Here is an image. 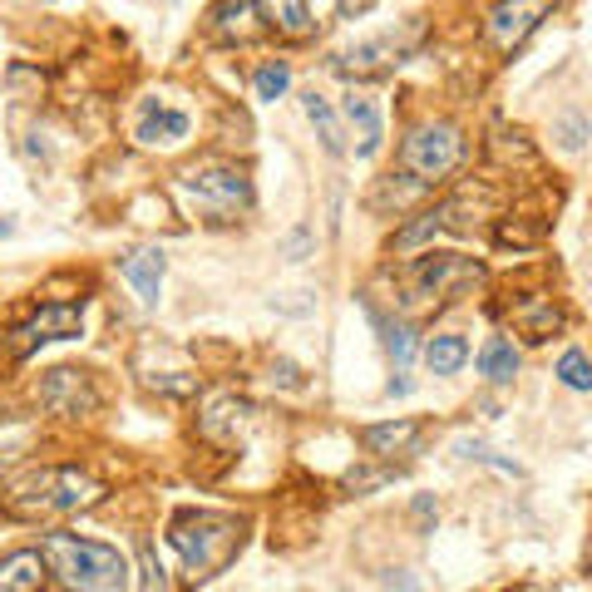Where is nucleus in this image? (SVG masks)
Returning a JSON list of instances; mask_svg holds the SVG:
<instances>
[{"label":"nucleus","instance_id":"1","mask_svg":"<svg viewBox=\"0 0 592 592\" xmlns=\"http://www.w3.org/2000/svg\"><path fill=\"white\" fill-rule=\"evenodd\" d=\"M39 558L45 568L65 582L69 592H128L134 572L118 548L99 538H79V533H45L39 538Z\"/></svg>","mask_w":592,"mask_h":592},{"label":"nucleus","instance_id":"2","mask_svg":"<svg viewBox=\"0 0 592 592\" xmlns=\"http://www.w3.org/2000/svg\"><path fill=\"white\" fill-rule=\"evenodd\" d=\"M247 538V523L237 513H213V509H183L173 523H168V543L178 548L187 578L207 582L237 558Z\"/></svg>","mask_w":592,"mask_h":592},{"label":"nucleus","instance_id":"3","mask_svg":"<svg viewBox=\"0 0 592 592\" xmlns=\"http://www.w3.org/2000/svg\"><path fill=\"white\" fill-rule=\"evenodd\" d=\"M104 499V483L89 479L79 469H35L30 479H20L10 489L5 509L15 519H59V513H79V509H94Z\"/></svg>","mask_w":592,"mask_h":592},{"label":"nucleus","instance_id":"4","mask_svg":"<svg viewBox=\"0 0 592 592\" xmlns=\"http://www.w3.org/2000/svg\"><path fill=\"white\" fill-rule=\"evenodd\" d=\"M405 306L410 311H434L444 301H459L464 292L483 282V262L464 252H420L410 266H405Z\"/></svg>","mask_w":592,"mask_h":592},{"label":"nucleus","instance_id":"5","mask_svg":"<svg viewBox=\"0 0 592 592\" xmlns=\"http://www.w3.org/2000/svg\"><path fill=\"white\" fill-rule=\"evenodd\" d=\"M459 163H464V134L449 118H424L400 138V173L424 187L449 178Z\"/></svg>","mask_w":592,"mask_h":592},{"label":"nucleus","instance_id":"6","mask_svg":"<svg viewBox=\"0 0 592 592\" xmlns=\"http://www.w3.org/2000/svg\"><path fill=\"white\" fill-rule=\"evenodd\" d=\"M178 193L207 217V223H232L252 203V178L237 163H197L178 178Z\"/></svg>","mask_w":592,"mask_h":592},{"label":"nucleus","instance_id":"7","mask_svg":"<svg viewBox=\"0 0 592 592\" xmlns=\"http://www.w3.org/2000/svg\"><path fill=\"white\" fill-rule=\"evenodd\" d=\"M553 10H558V0H493L489 15H483V39L499 55H513Z\"/></svg>","mask_w":592,"mask_h":592},{"label":"nucleus","instance_id":"8","mask_svg":"<svg viewBox=\"0 0 592 592\" xmlns=\"http://www.w3.org/2000/svg\"><path fill=\"white\" fill-rule=\"evenodd\" d=\"M79 331H84V306L49 301V306H39L30 321H20L10 335H15V351L30 355V351H39V345H49V341H75Z\"/></svg>","mask_w":592,"mask_h":592},{"label":"nucleus","instance_id":"9","mask_svg":"<svg viewBox=\"0 0 592 592\" xmlns=\"http://www.w3.org/2000/svg\"><path fill=\"white\" fill-rule=\"evenodd\" d=\"M39 405H45L49 414H65V420H89V414L99 410V390L84 371L59 365V371H49L45 380H39Z\"/></svg>","mask_w":592,"mask_h":592},{"label":"nucleus","instance_id":"10","mask_svg":"<svg viewBox=\"0 0 592 592\" xmlns=\"http://www.w3.org/2000/svg\"><path fill=\"white\" fill-rule=\"evenodd\" d=\"M252 414L257 410L247 400H237V395H213L203 405V414H197V434L217 444H237L247 434V424H252Z\"/></svg>","mask_w":592,"mask_h":592},{"label":"nucleus","instance_id":"11","mask_svg":"<svg viewBox=\"0 0 592 592\" xmlns=\"http://www.w3.org/2000/svg\"><path fill=\"white\" fill-rule=\"evenodd\" d=\"M193 134V118L183 114V109H168L163 99H144V114H138V128L134 138L144 148H173L183 144V138Z\"/></svg>","mask_w":592,"mask_h":592},{"label":"nucleus","instance_id":"12","mask_svg":"<svg viewBox=\"0 0 592 592\" xmlns=\"http://www.w3.org/2000/svg\"><path fill=\"white\" fill-rule=\"evenodd\" d=\"M341 114H345V124L355 128V158H375L380 153V144H385V124H380V104H375L371 94H345L341 99Z\"/></svg>","mask_w":592,"mask_h":592},{"label":"nucleus","instance_id":"13","mask_svg":"<svg viewBox=\"0 0 592 592\" xmlns=\"http://www.w3.org/2000/svg\"><path fill=\"white\" fill-rule=\"evenodd\" d=\"M207 20H213V35L227 39V45H247V39L262 35V10H257V0H217Z\"/></svg>","mask_w":592,"mask_h":592},{"label":"nucleus","instance_id":"14","mask_svg":"<svg viewBox=\"0 0 592 592\" xmlns=\"http://www.w3.org/2000/svg\"><path fill=\"white\" fill-rule=\"evenodd\" d=\"M405 45L395 35H375V39H361V45H351L345 55H335V69H345V75H380V69L400 65Z\"/></svg>","mask_w":592,"mask_h":592},{"label":"nucleus","instance_id":"15","mask_svg":"<svg viewBox=\"0 0 592 592\" xmlns=\"http://www.w3.org/2000/svg\"><path fill=\"white\" fill-rule=\"evenodd\" d=\"M118 272H124V282L144 296V306H158V292H163V252H153V247H128V252L118 257Z\"/></svg>","mask_w":592,"mask_h":592},{"label":"nucleus","instance_id":"16","mask_svg":"<svg viewBox=\"0 0 592 592\" xmlns=\"http://www.w3.org/2000/svg\"><path fill=\"white\" fill-rule=\"evenodd\" d=\"M49 568L39 548H15L0 558V592H45Z\"/></svg>","mask_w":592,"mask_h":592},{"label":"nucleus","instance_id":"17","mask_svg":"<svg viewBox=\"0 0 592 592\" xmlns=\"http://www.w3.org/2000/svg\"><path fill=\"white\" fill-rule=\"evenodd\" d=\"M513 326H519L528 341H548V335L562 326V311H558V301H553V296L533 292V296H523V301L513 306Z\"/></svg>","mask_w":592,"mask_h":592},{"label":"nucleus","instance_id":"18","mask_svg":"<svg viewBox=\"0 0 592 592\" xmlns=\"http://www.w3.org/2000/svg\"><path fill=\"white\" fill-rule=\"evenodd\" d=\"M262 5H266V15H262V20H272V25L282 30L286 39H306V35H316L311 0H262Z\"/></svg>","mask_w":592,"mask_h":592},{"label":"nucleus","instance_id":"19","mask_svg":"<svg viewBox=\"0 0 592 592\" xmlns=\"http://www.w3.org/2000/svg\"><path fill=\"white\" fill-rule=\"evenodd\" d=\"M414 434H420V424H414V420H385V424H365V430H361V444L385 459V454L410 449Z\"/></svg>","mask_w":592,"mask_h":592},{"label":"nucleus","instance_id":"20","mask_svg":"<svg viewBox=\"0 0 592 592\" xmlns=\"http://www.w3.org/2000/svg\"><path fill=\"white\" fill-rule=\"evenodd\" d=\"M479 375L489 385H509L513 375H519V351H513V341L489 335V341L479 345Z\"/></svg>","mask_w":592,"mask_h":592},{"label":"nucleus","instance_id":"21","mask_svg":"<svg viewBox=\"0 0 592 592\" xmlns=\"http://www.w3.org/2000/svg\"><path fill=\"white\" fill-rule=\"evenodd\" d=\"M464 361H469V341L454 335V331L430 335V345H424V365H430L434 375H459Z\"/></svg>","mask_w":592,"mask_h":592},{"label":"nucleus","instance_id":"22","mask_svg":"<svg viewBox=\"0 0 592 592\" xmlns=\"http://www.w3.org/2000/svg\"><path fill=\"white\" fill-rule=\"evenodd\" d=\"M430 187L424 183H414V178H405V173H385V178H375V193H371V207H410L414 197H424Z\"/></svg>","mask_w":592,"mask_h":592},{"label":"nucleus","instance_id":"23","mask_svg":"<svg viewBox=\"0 0 592 592\" xmlns=\"http://www.w3.org/2000/svg\"><path fill=\"white\" fill-rule=\"evenodd\" d=\"M301 109H306V118H311V124H316V134H321L326 153H331V158H341V153H345V134H341V124H335L331 104H326V99L311 89V94L301 99Z\"/></svg>","mask_w":592,"mask_h":592},{"label":"nucleus","instance_id":"24","mask_svg":"<svg viewBox=\"0 0 592 592\" xmlns=\"http://www.w3.org/2000/svg\"><path fill=\"white\" fill-rule=\"evenodd\" d=\"M444 223H449V203H444V207H430V213H420V217H414V223H405L400 232L390 237V247H395V252H410V247L430 242V237L440 232Z\"/></svg>","mask_w":592,"mask_h":592},{"label":"nucleus","instance_id":"25","mask_svg":"<svg viewBox=\"0 0 592 592\" xmlns=\"http://www.w3.org/2000/svg\"><path fill=\"white\" fill-rule=\"evenodd\" d=\"M286 89H292V65H286V59H266V65L252 75V94L266 99V104H272V99H282Z\"/></svg>","mask_w":592,"mask_h":592},{"label":"nucleus","instance_id":"26","mask_svg":"<svg viewBox=\"0 0 592 592\" xmlns=\"http://www.w3.org/2000/svg\"><path fill=\"white\" fill-rule=\"evenodd\" d=\"M138 578H144V588H138V592H168V572H163L158 548L148 538H138Z\"/></svg>","mask_w":592,"mask_h":592},{"label":"nucleus","instance_id":"27","mask_svg":"<svg viewBox=\"0 0 592 592\" xmlns=\"http://www.w3.org/2000/svg\"><path fill=\"white\" fill-rule=\"evenodd\" d=\"M558 380L568 385V390H592V375H588V355L572 345V351H562L558 361Z\"/></svg>","mask_w":592,"mask_h":592},{"label":"nucleus","instance_id":"28","mask_svg":"<svg viewBox=\"0 0 592 592\" xmlns=\"http://www.w3.org/2000/svg\"><path fill=\"white\" fill-rule=\"evenodd\" d=\"M385 351L395 355V365H405L414 355V331L405 321H395V326H385Z\"/></svg>","mask_w":592,"mask_h":592},{"label":"nucleus","instance_id":"29","mask_svg":"<svg viewBox=\"0 0 592 592\" xmlns=\"http://www.w3.org/2000/svg\"><path fill=\"white\" fill-rule=\"evenodd\" d=\"M558 138H562V148H568V153H578V148L588 144V118H582L578 109H572V114H562L558 118Z\"/></svg>","mask_w":592,"mask_h":592},{"label":"nucleus","instance_id":"30","mask_svg":"<svg viewBox=\"0 0 592 592\" xmlns=\"http://www.w3.org/2000/svg\"><path fill=\"white\" fill-rule=\"evenodd\" d=\"M272 385H286V390H301V371L292 361H276L272 365Z\"/></svg>","mask_w":592,"mask_h":592},{"label":"nucleus","instance_id":"31","mask_svg":"<svg viewBox=\"0 0 592 592\" xmlns=\"http://www.w3.org/2000/svg\"><path fill=\"white\" fill-rule=\"evenodd\" d=\"M335 5H341V15H345V20H355L361 10H371V0H335Z\"/></svg>","mask_w":592,"mask_h":592},{"label":"nucleus","instance_id":"32","mask_svg":"<svg viewBox=\"0 0 592 592\" xmlns=\"http://www.w3.org/2000/svg\"><path fill=\"white\" fill-rule=\"evenodd\" d=\"M385 395H410V380H405V375H400V380H390V385H385Z\"/></svg>","mask_w":592,"mask_h":592},{"label":"nucleus","instance_id":"33","mask_svg":"<svg viewBox=\"0 0 592 592\" xmlns=\"http://www.w3.org/2000/svg\"><path fill=\"white\" fill-rule=\"evenodd\" d=\"M10 232H15V223H10V217L0 213V237H10Z\"/></svg>","mask_w":592,"mask_h":592}]
</instances>
